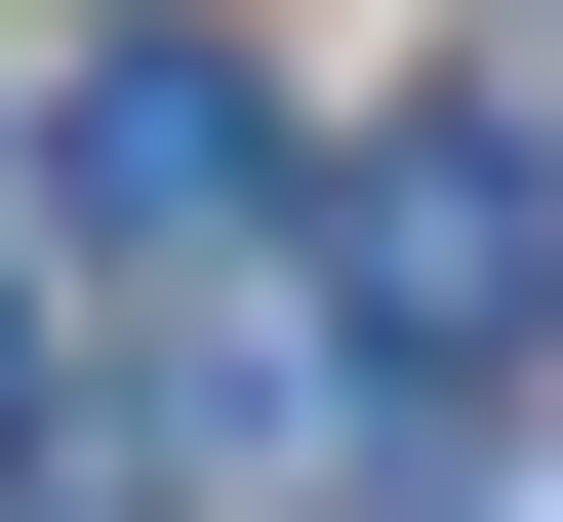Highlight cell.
Returning a JSON list of instances; mask_svg holds the SVG:
<instances>
[{
    "label": "cell",
    "instance_id": "7a4b0ae2",
    "mask_svg": "<svg viewBox=\"0 0 563 522\" xmlns=\"http://www.w3.org/2000/svg\"><path fill=\"white\" fill-rule=\"evenodd\" d=\"M41 242H322V162H282V81L242 41H81V81H41Z\"/></svg>",
    "mask_w": 563,
    "mask_h": 522
},
{
    "label": "cell",
    "instance_id": "6da1fadb",
    "mask_svg": "<svg viewBox=\"0 0 563 522\" xmlns=\"http://www.w3.org/2000/svg\"><path fill=\"white\" fill-rule=\"evenodd\" d=\"M322 362H363V402H523L563 362V121L402 81L363 162H322Z\"/></svg>",
    "mask_w": 563,
    "mask_h": 522
}]
</instances>
